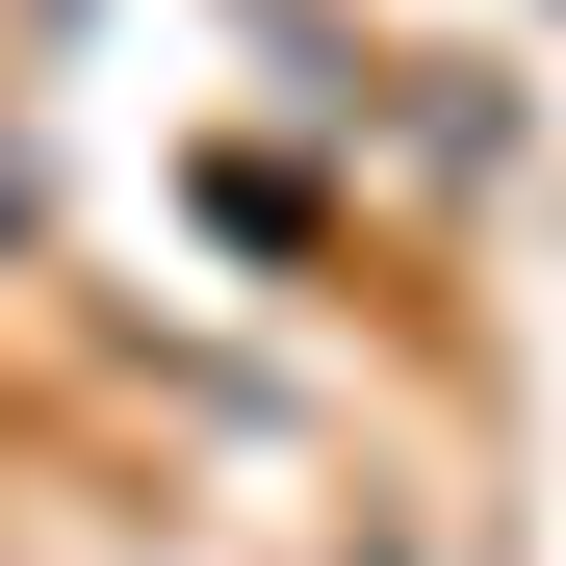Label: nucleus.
<instances>
[{
	"instance_id": "f257e3e1",
	"label": "nucleus",
	"mask_w": 566,
	"mask_h": 566,
	"mask_svg": "<svg viewBox=\"0 0 566 566\" xmlns=\"http://www.w3.org/2000/svg\"><path fill=\"white\" fill-rule=\"evenodd\" d=\"M0 207H27V180H0Z\"/></svg>"
}]
</instances>
